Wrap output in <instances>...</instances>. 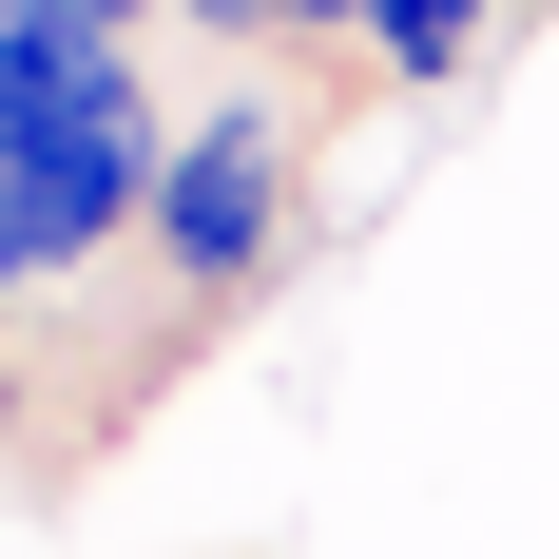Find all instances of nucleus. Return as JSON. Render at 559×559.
Masks as SVG:
<instances>
[{"label": "nucleus", "instance_id": "obj_1", "mask_svg": "<svg viewBox=\"0 0 559 559\" xmlns=\"http://www.w3.org/2000/svg\"><path fill=\"white\" fill-rule=\"evenodd\" d=\"M0 135H20L39 271H97V251L155 231L174 116H155V78H135V39H97V20H0Z\"/></svg>", "mask_w": 559, "mask_h": 559}, {"label": "nucleus", "instance_id": "obj_2", "mask_svg": "<svg viewBox=\"0 0 559 559\" xmlns=\"http://www.w3.org/2000/svg\"><path fill=\"white\" fill-rule=\"evenodd\" d=\"M193 309H231V289L289 251V116L271 97H213L193 135H174V174H155V231H135Z\"/></svg>", "mask_w": 559, "mask_h": 559}, {"label": "nucleus", "instance_id": "obj_3", "mask_svg": "<svg viewBox=\"0 0 559 559\" xmlns=\"http://www.w3.org/2000/svg\"><path fill=\"white\" fill-rule=\"evenodd\" d=\"M483 20H502V0H367L347 39H367V78H405V97H444L463 58H483Z\"/></svg>", "mask_w": 559, "mask_h": 559}, {"label": "nucleus", "instance_id": "obj_4", "mask_svg": "<svg viewBox=\"0 0 559 559\" xmlns=\"http://www.w3.org/2000/svg\"><path fill=\"white\" fill-rule=\"evenodd\" d=\"M193 39H289V0H193Z\"/></svg>", "mask_w": 559, "mask_h": 559}, {"label": "nucleus", "instance_id": "obj_5", "mask_svg": "<svg viewBox=\"0 0 559 559\" xmlns=\"http://www.w3.org/2000/svg\"><path fill=\"white\" fill-rule=\"evenodd\" d=\"M347 20H367V0H289V39H347Z\"/></svg>", "mask_w": 559, "mask_h": 559}, {"label": "nucleus", "instance_id": "obj_6", "mask_svg": "<svg viewBox=\"0 0 559 559\" xmlns=\"http://www.w3.org/2000/svg\"><path fill=\"white\" fill-rule=\"evenodd\" d=\"M0 444H20V367H0Z\"/></svg>", "mask_w": 559, "mask_h": 559}, {"label": "nucleus", "instance_id": "obj_7", "mask_svg": "<svg viewBox=\"0 0 559 559\" xmlns=\"http://www.w3.org/2000/svg\"><path fill=\"white\" fill-rule=\"evenodd\" d=\"M502 20H521V0H502Z\"/></svg>", "mask_w": 559, "mask_h": 559}]
</instances>
